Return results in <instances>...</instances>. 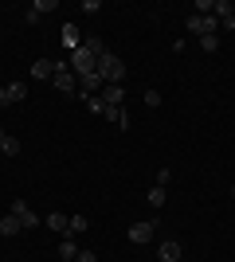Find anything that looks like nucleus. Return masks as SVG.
Returning a JSON list of instances; mask_svg holds the SVG:
<instances>
[{
  "instance_id": "f257e3e1",
  "label": "nucleus",
  "mask_w": 235,
  "mask_h": 262,
  "mask_svg": "<svg viewBox=\"0 0 235 262\" xmlns=\"http://www.w3.org/2000/svg\"><path fill=\"white\" fill-rule=\"evenodd\" d=\"M94 75L102 78V82H114V86H122V78H125V63L118 59V55H98V63H94Z\"/></svg>"
},
{
  "instance_id": "f03ea898",
  "label": "nucleus",
  "mask_w": 235,
  "mask_h": 262,
  "mask_svg": "<svg viewBox=\"0 0 235 262\" xmlns=\"http://www.w3.org/2000/svg\"><path fill=\"white\" fill-rule=\"evenodd\" d=\"M67 63H71V71L82 78V75H94V63H98V59H94V51H87V43H82L78 51H71Z\"/></svg>"
},
{
  "instance_id": "7ed1b4c3",
  "label": "nucleus",
  "mask_w": 235,
  "mask_h": 262,
  "mask_svg": "<svg viewBox=\"0 0 235 262\" xmlns=\"http://www.w3.org/2000/svg\"><path fill=\"white\" fill-rule=\"evenodd\" d=\"M216 28H220V20H216V16H188V32L196 35V39L216 35Z\"/></svg>"
},
{
  "instance_id": "20e7f679",
  "label": "nucleus",
  "mask_w": 235,
  "mask_h": 262,
  "mask_svg": "<svg viewBox=\"0 0 235 262\" xmlns=\"http://www.w3.org/2000/svg\"><path fill=\"white\" fill-rule=\"evenodd\" d=\"M55 90H63V94H75V71H71V63H55Z\"/></svg>"
},
{
  "instance_id": "39448f33",
  "label": "nucleus",
  "mask_w": 235,
  "mask_h": 262,
  "mask_svg": "<svg viewBox=\"0 0 235 262\" xmlns=\"http://www.w3.org/2000/svg\"><path fill=\"white\" fill-rule=\"evenodd\" d=\"M153 231H157V223H153V219H141V223H134V227L125 231V235H130V243H137V247H141V243H149V239H153Z\"/></svg>"
},
{
  "instance_id": "423d86ee",
  "label": "nucleus",
  "mask_w": 235,
  "mask_h": 262,
  "mask_svg": "<svg viewBox=\"0 0 235 262\" xmlns=\"http://www.w3.org/2000/svg\"><path fill=\"white\" fill-rule=\"evenodd\" d=\"M12 215H16V219L24 223V231H28V227H39V215H35V211L28 208L24 200H12Z\"/></svg>"
},
{
  "instance_id": "0eeeda50",
  "label": "nucleus",
  "mask_w": 235,
  "mask_h": 262,
  "mask_svg": "<svg viewBox=\"0 0 235 262\" xmlns=\"http://www.w3.org/2000/svg\"><path fill=\"white\" fill-rule=\"evenodd\" d=\"M98 98L106 102V106H122V102H125V90H122V86H114V82H102Z\"/></svg>"
},
{
  "instance_id": "6e6552de",
  "label": "nucleus",
  "mask_w": 235,
  "mask_h": 262,
  "mask_svg": "<svg viewBox=\"0 0 235 262\" xmlns=\"http://www.w3.org/2000/svg\"><path fill=\"white\" fill-rule=\"evenodd\" d=\"M180 254H184V251H180L177 239H165L161 247H157V258H161V262H180Z\"/></svg>"
},
{
  "instance_id": "1a4fd4ad",
  "label": "nucleus",
  "mask_w": 235,
  "mask_h": 262,
  "mask_svg": "<svg viewBox=\"0 0 235 262\" xmlns=\"http://www.w3.org/2000/svg\"><path fill=\"white\" fill-rule=\"evenodd\" d=\"M47 227L59 231V235L67 239V235H71V215H63V211H51V215H47Z\"/></svg>"
},
{
  "instance_id": "9d476101",
  "label": "nucleus",
  "mask_w": 235,
  "mask_h": 262,
  "mask_svg": "<svg viewBox=\"0 0 235 262\" xmlns=\"http://www.w3.org/2000/svg\"><path fill=\"white\" fill-rule=\"evenodd\" d=\"M63 47H67V51H78V47H82V35H78L75 24H63Z\"/></svg>"
},
{
  "instance_id": "9b49d317",
  "label": "nucleus",
  "mask_w": 235,
  "mask_h": 262,
  "mask_svg": "<svg viewBox=\"0 0 235 262\" xmlns=\"http://www.w3.org/2000/svg\"><path fill=\"white\" fill-rule=\"evenodd\" d=\"M20 231H24V223H20L16 215H12V211H8L4 219H0V235H4V239H12V235H20Z\"/></svg>"
},
{
  "instance_id": "f8f14e48",
  "label": "nucleus",
  "mask_w": 235,
  "mask_h": 262,
  "mask_svg": "<svg viewBox=\"0 0 235 262\" xmlns=\"http://www.w3.org/2000/svg\"><path fill=\"white\" fill-rule=\"evenodd\" d=\"M55 75V63H51V59H35L32 63V78H51Z\"/></svg>"
},
{
  "instance_id": "ddd939ff",
  "label": "nucleus",
  "mask_w": 235,
  "mask_h": 262,
  "mask_svg": "<svg viewBox=\"0 0 235 262\" xmlns=\"http://www.w3.org/2000/svg\"><path fill=\"white\" fill-rule=\"evenodd\" d=\"M75 258H78L75 239H63V243H59V262H75Z\"/></svg>"
},
{
  "instance_id": "4468645a",
  "label": "nucleus",
  "mask_w": 235,
  "mask_h": 262,
  "mask_svg": "<svg viewBox=\"0 0 235 262\" xmlns=\"http://www.w3.org/2000/svg\"><path fill=\"white\" fill-rule=\"evenodd\" d=\"M165 188H161V184H153V188H149V208H165Z\"/></svg>"
},
{
  "instance_id": "2eb2a0df",
  "label": "nucleus",
  "mask_w": 235,
  "mask_h": 262,
  "mask_svg": "<svg viewBox=\"0 0 235 262\" xmlns=\"http://www.w3.org/2000/svg\"><path fill=\"white\" fill-rule=\"evenodd\" d=\"M8 106H16V102H24V82H8Z\"/></svg>"
},
{
  "instance_id": "dca6fc26",
  "label": "nucleus",
  "mask_w": 235,
  "mask_h": 262,
  "mask_svg": "<svg viewBox=\"0 0 235 262\" xmlns=\"http://www.w3.org/2000/svg\"><path fill=\"white\" fill-rule=\"evenodd\" d=\"M82 102H87V110H90V114H106V102H102L98 94H87Z\"/></svg>"
},
{
  "instance_id": "f3484780",
  "label": "nucleus",
  "mask_w": 235,
  "mask_h": 262,
  "mask_svg": "<svg viewBox=\"0 0 235 262\" xmlns=\"http://www.w3.org/2000/svg\"><path fill=\"white\" fill-rule=\"evenodd\" d=\"M4 157H20V141L16 137H4V149H0Z\"/></svg>"
},
{
  "instance_id": "a211bd4d",
  "label": "nucleus",
  "mask_w": 235,
  "mask_h": 262,
  "mask_svg": "<svg viewBox=\"0 0 235 262\" xmlns=\"http://www.w3.org/2000/svg\"><path fill=\"white\" fill-rule=\"evenodd\" d=\"M200 47H204L208 55H216V51H220V35H204V39H200Z\"/></svg>"
},
{
  "instance_id": "6ab92c4d",
  "label": "nucleus",
  "mask_w": 235,
  "mask_h": 262,
  "mask_svg": "<svg viewBox=\"0 0 235 262\" xmlns=\"http://www.w3.org/2000/svg\"><path fill=\"white\" fill-rule=\"evenodd\" d=\"M78 231H87V215H71V235L67 239H75Z\"/></svg>"
},
{
  "instance_id": "aec40b11",
  "label": "nucleus",
  "mask_w": 235,
  "mask_h": 262,
  "mask_svg": "<svg viewBox=\"0 0 235 262\" xmlns=\"http://www.w3.org/2000/svg\"><path fill=\"white\" fill-rule=\"evenodd\" d=\"M32 12H35V16H44V12H55V0H35Z\"/></svg>"
},
{
  "instance_id": "412c9836",
  "label": "nucleus",
  "mask_w": 235,
  "mask_h": 262,
  "mask_svg": "<svg viewBox=\"0 0 235 262\" xmlns=\"http://www.w3.org/2000/svg\"><path fill=\"white\" fill-rule=\"evenodd\" d=\"M145 106H149V110L161 106V90H145Z\"/></svg>"
},
{
  "instance_id": "4be33fe9",
  "label": "nucleus",
  "mask_w": 235,
  "mask_h": 262,
  "mask_svg": "<svg viewBox=\"0 0 235 262\" xmlns=\"http://www.w3.org/2000/svg\"><path fill=\"white\" fill-rule=\"evenodd\" d=\"M168 180H173V168H157V184L165 188V184H168Z\"/></svg>"
},
{
  "instance_id": "5701e85b",
  "label": "nucleus",
  "mask_w": 235,
  "mask_h": 262,
  "mask_svg": "<svg viewBox=\"0 0 235 262\" xmlns=\"http://www.w3.org/2000/svg\"><path fill=\"white\" fill-rule=\"evenodd\" d=\"M102 118H106V121H118V118H122V106H106V114H102Z\"/></svg>"
},
{
  "instance_id": "b1692460",
  "label": "nucleus",
  "mask_w": 235,
  "mask_h": 262,
  "mask_svg": "<svg viewBox=\"0 0 235 262\" xmlns=\"http://www.w3.org/2000/svg\"><path fill=\"white\" fill-rule=\"evenodd\" d=\"M82 12H102V0H82Z\"/></svg>"
},
{
  "instance_id": "393cba45",
  "label": "nucleus",
  "mask_w": 235,
  "mask_h": 262,
  "mask_svg": "<svg viewBox=\"0 0 235 262\" xmlns=\"http://www.w3.org/2000/svg\"><path fill=\"white\" fill-rule=\"evenodd\" d=\"M75 262H98V254H94V251H78Z\"/></svg>"
},
{
  "instance_id": "a878e982",
  "label": "nucleus",
  "mask_w": 235,
  "mask_h": 262,
  "mask_svg": "<svg viewBox=\"0 0 235 262\" xmlns=\"http://www.w3.org/2000/svg\"><path fill=\"white\" fill-rule=\"evenodd\" d=\"M0 106H8V90L0 86Z\"/></svg>"
},
{
  "instance_id": "bb28decb",
  "label": "nucleus",
  "mask_w": 235,
  "mask_h": 262,
  "mask_svg": "<svg viewBox=\"0 0 235 262\" xmlns=\"http://www.w3.org/2000/svg\"><path fill=\"white\" fill-rule=\"evenodd\" d=\"M4 137H8V133H4V129H0V149H4Z\"/></svg>"
},
{
  "instance_id": "cd10ccee",
  "label": "nucleus",
  "mask_w": 235,
  "mask_h": 262,
  "mask_svg": "<svg viewBox=\"0 0 235 262\" xmlns=\"http://www.w3.org/2000/svg\"><path fill=\"white\" fill-rule=\"evenodd\" d=\"M231 16H235V0H231Z\"/></svg>"
},
{
  "instance_id": "c85d7f7f",
  "label": "nucleus",
  "mask_w": 235,
  "mask_h": 262,
  "mask_svg": "<svg viewBox=\"0 0 235 262\" xmlns=\"http://www.w3.org/2000/svg\"><path fill=\"white\" fill-rule=\"evenodd\" d=\"M231 196H235V184H231Z\"/></svg>"
}]
</instances>
